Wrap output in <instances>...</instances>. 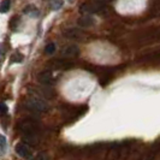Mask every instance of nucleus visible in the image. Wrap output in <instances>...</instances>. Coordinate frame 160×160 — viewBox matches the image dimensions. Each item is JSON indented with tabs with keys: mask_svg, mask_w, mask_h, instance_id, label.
I'll return each instance as SVG.
<instances>
[{
	"mask_svg": "<svg viewBox=\"0 0 160 160\" xmlns=\"http://www.w3.org/2000/svg\"><path fill=\"white\" fill-rule=\"evenodd\" d=\"M25 107L32 112H46L48 110V104L39 96H30L25 101Z\"/></svg>",
	"mask_w": 160,
	"mask_h": 160,
	"instance_id": "f257e3e1",
	"label": "nucleus"
},
{
	"mask_svg": "<svg viewBox=\"0 0 160 160\" xmlns=\"http://www.w3.org/2000/svg\"><path fill=\"white\" fill-rule=\"evenodd\" d=\"M19 131L27 137H34L38 132V124L32 120H23L18 124Z\"/></svg>",
	"mask_w": 160,
	"mask_h": 160,
	"instance_id": "f03ea898",
	"label": "nucleus"
},
{
	"mask_svg": "<svg viewBox=\"0 0 160 160\" xmlns=\"http://www.w3.org/2000/svg\"><path fill=\"white\" fill-rule=\"evenodd\" d=\"M73 66H75V64L72 62L66 60V59H56L51 64V68L54 70H70Z\"/></svg>",
	"mask_w": 160,
	"mask_h": 160,
	"instance_id": "7ed1b4c3",
	"label": "nucleus"
},
{
	"mask_svg": "<svg viewBox=\"0 0 160 160\" xmlns=\"http://www.w3.org/2000/svg\"><path fill=\"white\" fill-rule=\"evenodd\" d=\"M80 53V49L76 45H68L64 46L60 51V54L64 58H73V57H77Z\"/></svg>",
	"mask_w": 160,
	"mask_h": 160,
	"instance_id": "20e7f679",
	"label": "nucleus"
},
{
	"mask_svg": "<svg viewBox=\"0 0 160 160\" xmlns=\"http://www.w3.org/2000/svg\"><path fill=\"white\" fill-rule=\"evenodd\" d=\"M105 8V4L102 2H84L81 6V11L82 12H98L100 10Z\"/></svg>",
	"mask_w": 160,
	"mask_h": 160,
	"instance_id": "39448f33",
	"label": "nucleus"
},
{
	"mask_svg": "<svg viewBox=\"0 0 160 160\" xmlns=\"http://www.w3.org/2000/svg\"><path fill=\"white\" fill-rule=\"evenodd\" d=\"M63 36L65 39H70V40H78L83 36V32L77 28H68L63 32Z\"/></svg>",
	"mask_w": 160,
	"mask_h": 160,
	"instance_id": "423d86ee",
	"label": "nucleus"
},
{
	"mask_svg": "<svg viewBox=\"0 0 160 160\" xmlns=\"http://www.w3.org/2000/svg\"><path fill=\"white\" fill-rule=\"evenodd\" d=\"M38 80L40 82L41 84H43V86H52V84H54V77H53V75L49 71H42L38 76Z\"/></svg>",
	"mask_w": 160,
	"mask_h": 160,
	"instance_id": "0eeeda50",
	"label": "nucleus"
},
{
	"mask_svg": "<svg viewBox=\"0 0 160 160\" xmlns=\"http://www.w3.org/2000/svg\"><path fill=\"white\" fill-rule=\"evenodd\" d=\"M15 151H16V153L21 158H24V159H29V158L32 157V151L29 149V147H28L27 144H24V143L16 144Z\"/></svg>",
	"mask_w": 160,
	"mask_h": 160,
	"instance_id": "6e6552de",
	"label": "nucleus"
},
{
	"mask_svg": "<svg viewBox=\"0 0 160 160\" xmlns=\"http://www.w3.org/2000/svg\"><path fill=\"white\" fill-rule=\"evenodd\" d=\"M77 24L82 28H89V27H92L94 24V19L89 16L81 17V18L77 19Z\"/></svg>",
	"mask_w": 160,
	"mask_h": 160,
	"instance_id": "1a4fd4ad",
	"label": "nucleus"
},
{
	"mask_svg": "<svg viewBox=\"0 0 160 160\" xmlns=\"http://www.w3.org/2000/svg\"><path fill=\"white\" fill-rule=\"evenodd\" d=\"M160 152V143H155L153 144L152 149L149 151V153H148V157H147V160H152L155 155H157V153Z\"/></svg>",
	"mask_w": 160,
	"mask_h": 160,
	"instance_id": "9d476101",
	"label": "nucleus"
},
{
	"mask_svg": "<svg viewBox=\"0 0 160 160\" xmlns=\"http://www.w3.org/2000/svg\"><path fill=\"white\" fill-rule=\"evenodd\" d=\"M10 8H11V1H8V0L1 1V4H0V11H1L2 13L8 12V10H10Z\"/></svg>",
	"mask_w": 160,
	"mask_h": 160,
	"instance_id": "9b49d317",
	"label": "nucleus"
},
{
	"mask_svg": "<svg viewBox=\"0 0 160 160\" xmlns=\"http://www.w3.org/2000/svg\"><path fill=\"white\" fill-rule=\"evenodd\" d=\"M45 52L47 53V54H53L54 52H56V43L54 42H51V43H48L46 48H45Z\"/></svg>",
	"mask_w": 160,
	"mask_h": 160,
	"instance_id": "f8f14e48",
	"label": "nucleus"
},
{
	"mask_svg": "<svg viewBox=\"0 0 160 160\" xmlns=\"http://www.w3.org/2000/svg\"><path fill=\"white\" fill-rule=\"evenodd\" d=\"M22 60H23V56L19 54V53H16L15 56L12 57V59H11L12 63H19V62H22Z\"/></svg>",
	"mask_w": 160,
	"mask_h": 160,
	"instance_id": "ddd939ff",
	"label": "nucleus"
},
{
	"mask_svg": "<svg viewBox=\"0 0 160 160\" xmlns=\"http://www.w3.org/2000/svg\"><path fill=\"white\" fill-rule=\"evenodd\" d=\"M63 6V2L62 1H53V2H51V8H52V10H58V8H60Z\"/></svg>",
	"mask_w": 160,
	"mask_h": 160,
	"instance_id": "4468645a",
	"label": "nucleus"
},
{
	"mask_svg": "<svg viewBox=\"0 0 160 160\" xmlns=\"http://www.w3.org/2000/svg\"><path fill=\"white\" fill-rule=\"evenodd\" d=\"M32 160H48V157L46 153H40V154H38Z\"/></svg>",
	"mask_w": 160,
	"mask_h": 160,
	"instance_id": "2eb2a0df",
	"label": "nucleus"
},
{
	"mask_svg": "<svg viewBox=\"0 0 160 160\" xmlns=\"http://www.w3.org/2000/svg\"><path fill=\"white\" fill-rule=\"evenodd\" d=\"M0 140H1V153H4L5 146H6V138H5L4 135H1V136H0Z\"/></svg>",
	"mask_w": 160,
	"mask_h": 160,
	"instance_id": "dca6fc26",
	"label": "nucleus"
},
{
	"mask_svg": "<svg viewBox=\"0 0 160 160\" xmlns=\"http://www.w3.org/2000/svg\"><path fill=\"white\" fill-rule=\"evenodd\" d=\"M0 110H1V114H2V116L6 114V112H8V106H6L5 102H1V105H0Z\"/></svg>",
	"mask_w": 160,
	"mask_h": 160,
	"instance_id": "f3484780",
	"label": "nucleus"
},
{
	"mask_svg": "<svg viewBox=\"0 0 160 160\" xmlns=\"http://www.w3.org/2000/svg\"><path fill=\"white\" fill-rule=\"evenodd\" d=\"M16 23H17V17H13V18H12V22H11V24H10L12 29H15V28H16Z\"/></svg>",
	"mask_w": 160,
	"mask_h": 160,
	"instance_id": "a211bd4d",
	"label": "nucleus"
}]
</instances>
